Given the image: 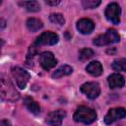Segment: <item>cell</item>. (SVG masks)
<instances>
[{
	"mask_svg": "<svg viewBox=\"0 0 126 126\" xmlns=\"http://www.w3.org/2000/svg\"><path fill=\"white\" fill-rule=\"evenodd\" d=\"M26 25H27V28L29 29V31H31L32 32L40 30L43 27L42 22L40 20L36 19V18H30V19H28Z\"/></svg>",
	"mask_w": 126,
	"mask_h": 126,
	"instance_id": "obj_15",
	"label": "cell"
},
{
	"mask_svg": "<svg viewBox=\"0 0 126 126\" xmlns=\"http://www.w3.org/2000/svg\"><path fill=\"white\" fill-rule=\"evenodd\" d=\"M11 72H12V75H13V77L15 78V80L17 82L18 87L20 89H25L29 80H30V78H31L30 74L26 70H24L23 68L18 67V66L13 67L11 69Z\"/></svg>",
	"mask_w": 126,
	"mask_h": 126,
	"instance_id": "obj_4",
	"label": "cell"
},
{
	"mask_svg": "<svg viewBox=\"0 0 126 126\" xmlns=\"http://www.w3.org/2000/svg\"><path fill=\"white\" fill-rule=\"evenodd\" d=\"M125 114H126V112H125V109L123 107L111 108L108 110V112L104 116V122H105V124L109 125V124L113 123L114 121L123 118L125 116Z\"/></svg>",
	"mask_w": 126,
	"mask_h": 126,
	"instance_id": "obj_8",
	"label": "cell"
},
{
	"mask_svg": "<svg viewBox=\"0 0 126 126\" xmlns=\"http://www.w3.org/2000/svg\"><path fill=\"white\" fill-rule=\"evenodd\" d=\"M81 92L84 93L89 98L94 99L100 94V88L95 82H88L81 86Z\"/></svg>",
	"mask_w": 126,
	"mask_h": 126,
	"instance_id": "obj_7",
	"label": "cell"
},
{
	"mask_svg": "<svg viewBox=\"0 0 126 126\" xmlns=\"http://www.w3.org/2000/svg\"><path fill=\"white\" fill-rule=\"evenodd\" d=\"M4 43H5V42H4V40L0 38V53H1V48H2V46L4 45Z\"/></svg>",
	"mask_w": 126,
	"mask_h": 126,
	"instance_id": "obj_25",
	"label": "cell"
},
{
	"mask_svg": "<svg viewBox=\"0 0 126 126\" xmlns=\"http://www.w3.org/2000/svg\"><path fill=\"white\" fill-rule=\"evenodd\" d=\"M86 70L89 74H91L92 76H99L102 74V65L100 64L99 61H93L91 63H89V65L86 67Z\"/></svg>",
	"mask_w": 126,
	"mask_h": 126,
	"instance_id": "obj_13",
	"label": "cell"
},
{
	"mask_svg": "<svg viewBox=\"0 0 126 126\" xmlns=\"http://www.w3.org/2000/svg\"><path fill=\"white\" fill-rule=\"evenodd\" d=\"M112 68L115 71H126V59L125 58H119L113 61Z\"/></svg>",
	"mask_w": 126,
	"mask_h": 126,
	"instance_id": "obj_18",
	"label": "cell"
},
{
	"mask_svg": "<svg viewBox=\"0 0 126 126\" xmlns=\"http://www.w3.org/2000/svg\"><path fill=\"white\" fill-rule=\"evenodd\" d=\"M49 20L51 21V23L58 25V26H62L65 24V19L63 17L62 14L60 13H53L49 16Z\"/></svg>",
	"mask_w": 126,
	"mask_h": 126,
	"instance_id": "obj_19",
	"label": "cell"
},
{
	"mask_svg": "<svg viewBox=\"0 0 126 126\" xmlns=\"http://www.w3.org/2000/svg\"><path fill=\"white\" fill-rule=\"evenodd\" d=\"M119 40H120V37H119L118 32L114 29H109L107 30L105 33L100 34L97 37H95L94 39V44L97 46H101V45H106L109 43H115V42H118Z\"/></svg>",
	"mask_w": 126,
	"mask_h": 126,
	"instance_id": "obj_3",
	"label": "cell"
},
{
	"mask_svg": "<svg viewBox=\"0 0 126 126\" xmlns=\"http://www.w3.org/2000/svg\"><path fill=\"white\" fill-rule=\"evenodd\" d=\"M0 97L6 101H16L20 98V94L6 74H0Z\"/></svg>",
	"mask_w": 126,
	"mask_h": 126,
	"instance_id": "obj_1",
	"label": "cell"
},
{
	"mask_svg": "<svg viewBox=\"0 0 126 126\" xmlns=\"http://www.w3.org/2000/svg\"><path fill=\"white\" fill-rule=\"evenodd\" d=\"M66 116V112L64 110L58 109L50 112L46 117V122L50 126H60L63 119Z\"/></svg>",
	"mask_w": 126,
	"mask_h": 126,
	"instance_id": "obj_9",
	"label": "cell"
},
{
	"mask_svg": "<svg viewBox=\"0 0 126 126\" xmlns=\"http://www.w3.org/2000/svg\"><path fill=\"white\" fill-rule=\"evenodd\" d=\"M20 5L25 7L30 12H37L40 10V6L36 1H24L20 2Z\"/></svg>",
	"mask_w": 126,
	"mask_h": 126,
	"instance_id": "obj_17",
	"label": "cell"
},
{
	"mask_svg": "<svg viewBox=\"0 0 126 126\" xmlns=\"http://www.w3.org/2000/svg\"><path fill=\"white\" fill-rule=\"evenodd\" d=\"M58 35L55 32H42L34 41L33 45L39 46V45H53L58 42Z\"/></svg>",
	"mask_w": 126,
	"mask_h": 126,
	"instance_id": "obj_5",
	"label": "cell"
},
{
	"mask_svg": "<svg viewBox=\"0 0 126 126\" xmlns=\"http://www.w3.org/2000/svg\"><path fill=\"white\" fill-rule=\"evenodd\" d=\"M100 4L99 0H83L82 5L85 9H94Z\"/></svg>",
	"mask_w": 126,
	"mask_h": 126,
	"instance_id": "obj_21",
	"label": "cell"
},
{
	"mask_svg": "<svg viewBox=\"0 0 126 126\" xmlns=\"http://www.w3.org/2000/svg\"><path fill=\"white\" fill-rule=\"evenodd\" d=\"M94 29V24L90 19H81L77 23V30L83 34L91 33Z\"/></svg>",
	"mask_w": 126,
	"mask_h": 126,
	"instance_id": "obj_11",
	"label": "cell"
},
{
	"mask_svg": "<svg viewBox=\"0 0 126 126\" xmlns=\"http://www.w3.org/2000/svg\"><path fill=\"white\" fill-rule=\"evenodd\" d=\"M107 82H108V85L111 89H115V88H121L124 86V78L122 75L120 74H111L108 79H107Z\"/></svg>",
	"mask_w": 126,
	"mask_h": 126,
	"instance_id": "obj_12",
	"label": "cell"
},
{
	"mask_svg": "<svg viewBox=\"0 0 126 126\" xmlns=\"http://www.w3.org/2000/svg\"><path fill=\"white\" fill-rule=\"evenodd\" d=\"M72 72H73V68L71 66H69V65H63V66L59 67L57 70H55V72L52 74V77L54 79H57V78H61L63 76L70 75Z\"/></svg>",
	"mask_w": 126,
	"mask_h": 126,
	"instance_id": "obj_16",
	"label": "cell"
},
{
	"mask_svg": "<svg viewBox=\"0 0 126 126\" xmlns=\"http://www.w3.org/2000/svg\"><path fill=\"white\" fill-rule=\"evenodd\" d=\"M5 27H6V22H5V20L0 19V30L4 29Z\"/></svg>",
	"mask_w": 126,
	"mask_h": 126,
	"instance_id": "obj_24",
	"label": "cell"
},
{
	"mask_svg": "<svg viewBox=\"0 0 126 126\" xmlns=\"http://www.w3.org/2000/svg\"><path fill=\"white\" fill-rule=\"evenodd\" d=\"M121 9L117 3H110L105 9V18L112 24L118 25L120 22Z\"/></svg>",
	"mask_w": 126,
	"mask_h": 126,
	"instance_id": "obj_6",
	"label": "cell"
},
{
	"mask_svg": "<svg viewBox=\"0 0 126 126\" xmlns=\"http://www.w3.org/2000/svg\"><path fill=\"white\" fill-rule=\"evenodd\" d=\"M24 104L26 105V107H27L32 113H33V114H35V115L39 114V112H40V106L38 105V103H37L32 97H31V96L25 97V99H24Z\"/></svg>",
	"mask_w": 126,
	"mask_h": 126,
	"instance_id": "obj_14",
	"label": "cell"
},
{
	"mask_svg": "<svg viewBox=\"0 0 126 126\" xmlns=\"http://www.w3.org/2000/svg\"><path fill=\"white\" fill-rule=\"evenodd\" d=\"M94 54V52L92 49H90V48H84V49H82L79 52V59L82 60V61H85V60H88L91 57H93Z\"/></svg>",
	"mask_w": 126,
	"mask_h": 126,
	"instance_id": "obj_20",
	"label": "cell"
},
{
	"mask_svg": "<svg viewBox=\"0 0 126 126\" xmlns=\"http://www.w3.org/2000/svg\"><path fill=\"white\" fill-rule=\"evenodd\" d=\"M39 63L44 70H49L57 64V60L51 52H43L39 57Z\"/></svg>",
	"mask_w": 126,
	"mask_h": 126,
	"instance_id": "obj_10",
	"label": "cell"
},
{
	"mask_svg": "<svg viewBox=\"0 0 126 126\" xmlns=\"http://www.w3.org/2000/svg\"><path fill=\"white\" fill-rule=\"evenodd\" d=\"M45 3L47 4V5H51V6H55V5H58L59 3H60V1L59 0H46L45 1Z\"/></svg>",
	"mask_w": 126,
	"mask_h": 126,
	"instance_id": "obj_22",
	"label": "cell"
},
{
	"mask_svg": "<svg viewBox=\"0 0 126 126\" xmlns=\"http://www.w3.org/2000/svg\"><path fill=\"white\" fill-rule=\"evenodd\" d=\"M74 120L77 122H83L86 124L93 123L96 119V113L94 109L88 106H79L74 113Z\"/></svg>",
	"mask_w": 126,
	"mask_h": 126,
	"instance_id": "obj_2",
	"label": "cell"
},
{
	"mask_svg": "<svg viewBox=\"0 0 126 126\" xmlns=\"http://www.w3.org/2000/svg\"><path fill=\"white\" fill-rule=\"evenodd\" d=\"M1 4H2V1H1V0H0V5H1Z\"/></svg>",
	"mask_w": 126,
	"mask_h": 126,
	"instance_id": "obj_26",
	"label": "cell"
},
{
	"mask_svg": "<svg viewBox=\"0 0 126 126\" xmlns=\"http://www.w3.org/2000/svg\"><path fill=\"white\" fill-rule=\"evenodd\" d=\"M0 126H11L8 120H0Z\"/></svg>",
	"mask_w": 126,
	"mask_h": 126,
	"instance_id": "obj_23",
	"label": "cell"
}]
</instances>
